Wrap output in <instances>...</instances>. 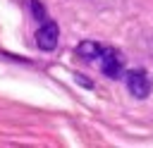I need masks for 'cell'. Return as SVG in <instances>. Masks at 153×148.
<instances>
[{
    "instance_id": "obj_1",
    "label": "cell",
    "mask_w": 153,
    "mask_h": 148,
    "mask_svg": "<svg viewBox=\"0 0 153 148\" xmlns=\"http://www.w3.org/2000/svg\"><path fill=\"white\" fill-rule=\"evenodd\" d=\"M93 62H98L100 72H103L105 76H110V79H120L122 72H124V60H122V55H120L117 50H112V48H103V45H100V50L96 53Z\"/></svg>"
},
{
    "instance_id": "obj_2",
    "label": "cell",
    "mask_w": 153,
    "mask_h": 148,
    "mask_svg": "<svg viewBox=\"0 0 153 148\" xmlns=\"http://www.w3.org/2000/svg\"><path fill=\"white\" fill-rule=\"evenodd\" d=\"M124 81H127V88L134 98H146L151 93V79L143 69H131L124 74Z\"/></svg>"
},
{
    "instance_id": "obj_3",
    "label": "cell",
    "mask_w": 153,
    "mask_h": 148,
    "mask_svg": "<svg viewBox=\"0 0 153 148\" xmlns=\"http://www.w3.org/2000/svg\"><path fill=\"white\" fill-rule=\"evenodd\" d=\"M36 45H38L41 50H53V48L57 45V24H55V21L45 19V21L38 26V31H36Z\"/></svg>"
}]
</instances>
